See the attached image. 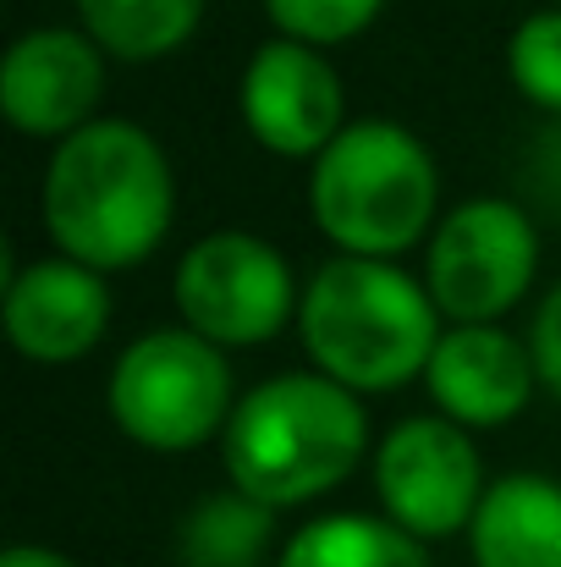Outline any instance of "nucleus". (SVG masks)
<instances>
[{
    "label": "nucleus",
    "instance_id": "f8f14e48",
    "mask_svg": "<svg viewBox=\"0 0 561 567\" xmlns=\"http://www.w3.org/2000/svg\"><path fill=\"white\" fill-rule=\"evenodd\" d=\"M435 402L463 424H507L529 402V353L496 326H457L429 359Z\"/></svg>",
    "mask_w": 561,
    "mask_h": 567
},
{
    "label": "nucleus",
    "instance_id": "9d476101",
    "mask_svg": "<svg viewBox=\"0 0 561 567\" xmlns=\"http://www.w3.org/2000/svg\"><path fill=\"white\" fill-rule=\"evenodd\" d=\"M111 320V292L89 265L39 259L6 281V331L39 364L83 359Z\"/></svg>",
    "mask_w": 561,
    "mask_h": 567
},
{
    "label": "nucleus",
    "instance_id": "39448f33",
    "mask_svg": "<svg viewBox=\"0 0 561 567\" xmlns=\"http://www.w3.org/2000/svg\"><path fill=\"white\" fill-rule=\"evenodd\" d=\"M226 408H231V375L198 331H149L116 359L111 413L133 441L155 452L198 446L204 435L220 430Z\"/></svg>",
    "mask_w": 561,
    "mask_h": 567
},
{
    "label": "nucleus",
    "instance_id": "9b49d317",
    "mask_svg": "<svg viewBox=\"0 0 561 567\" xmlns=\"http://www.w3.org/2000/svg\"><path fill=\"white\" fill-rule=\"evenodd\" d=\"M100 55L83 33L39 28L11 44L0 66V105L22 133H66L100 100Z\"/></svg>",
    "mask_w": 561,
    "mask_h": 567
},
{
    "label": "nucleus",
    "instance_id": "f3484780",
    "mask_svg": "<svg viewBox=\"0 0 561 567\" xmlns=\"http://www.w3.org/2000/svg\"><path fill=\"white\" fill-rule=\"evenodd\" d=\"M512 83L546 105V111H561V11H540L529 17L518 33H512Z\"/></svg>",
    "mask_w": 561,
    "mask_h": 567
},
{
    "label": "nucleus",
    "instance_id": "a211bd4d",
    "mask_svg": "<svg viewBox=\"0 0 561 567\" xmlns=\"http://www.w3.org/2000/svg\"><path fill=\"white\" fill-rule=\"evenodd\" d=\"M374 11H380V0H270V17L309 44L353 39L359 28H370Z\"/></svg>",
    "mask_w": 561,
    "mask_h": 567
},
{
    "label": "nucleus",
    "instance_id": "6e6552de",
    "mask_svg": "<svg viewBox=\"0 0 561 567\" xmlns=\"http://www.w3.org/2000/svg\"><path fill=\"white\" fill-rule=\"evenodd\" d=\"M374 485L396 529L407 535H451L479 513V457L463 430L446 419H407L385 435Z\"/></svg>",
    "mask_w": 561,
    "mask_h": 567
},
{
    "label": "nucleus",
    "instance_id": "aec40b11",
    "mask_svg": "<svg viewBox=\"0 0 561 567\" xmlns=\"http://www.w3.org/2000/svg\"><path fill=\"white\" fill-rule=\"evenodd\" d=\"M0 567H72L66 557H55V551H39V546H11Z\"/></svg>",
    "mask_w": 561,
    "mask_h": 567
},
{
    "label": "nucleus",
    "instance_id": "7ed1b4c3",
    "mask_svg": "<svg viewBox=\"0 0 561 567\" xmlns=\"http://www.w3.org/2000/svg\"><path fill=\"white\" fill-rule=\"evenodd\" d=\"M303 342L336 385L385 391L429 370L435 298L391 265L374 259H331L303 298Z\"/></svg>",
    "mask_w": 561,
    "mask_h": 567
},
{
    "label": "nucleus",
    "instance_id": "0eeeda50",
    "mask_svg": "<svg viewBox=\"0 0 561 567\" xmlns=\"http://www.w3.org/2000/svg\"><path fill=\"white\" fill-rule=\"evenodd\" d=\"M177 303L204 342L248 348L276 337L292 315V276L270 243L248 231H215L187 248L177 270Z\"/></svg>",
    "mask_w": 561,
    "mask_h": 567
},
{
    "label": "nucleus",
    "instance_id": "4468645a",
    "mask_svg": "<svg viewBox=\"0 0 561 567\" xmlns=\"http://www.w3.org/2000/svg\"><path fill=\"white\" fill-rule=\"evenodd\" d=\"M281 567H429V563H424L418 540H407V529L342 513V518L309 524L287 546Z\"/></svg>",
    "mask_w": 561,
    "mask_h": 567
},
{
    "label": "nucleus",
    "instance_id": "20e7f679",
    "mask_svg": "<svg viewBox=\"0 0 561 567\" xmlns=\"http://www.w3.org/2000/svg\"><path fill=\"white\" fill-rule=\"evenodd\" d=\"M314 215L353 254H396L435 215V166L391 122L347 127L314 166Z\"/></svg>",
    "mask_w": 561,
    "mask_h": 567
},
{
    "label": "nucleus",
    "instance_id": "6ab92c4d",
    "mask_svg": "<svg viewBox=\"0 0 561 567\" xmlns=\"http://www.w3.org/2000/svg\"><path fill=\"white\" fill-rule=\"evenodd\" d=\"M534 364H540V375L551 380V391L561 396V287L546 298V309L534 320Z\"/></svg>",
    "mask_w": 561,
    "mask_h": 567
},
{
    "label": "nucleus",
    "instance_id": "dca6fc26",
    "mask_svg": "<svg viewBox=\"0 0 561 567\" xmlns=\"http://www.w3.org/2000/svg\"><path fill=\"white\" fill-rule=\"evenodd\" d=\"M270 540V507L253 496H209L183 529L187 567H253Z\"/></svg>",
    "mask_w": 561,
    "mask_h": 567
},
{
    "label": "nucleus",
    "instance_id": "423d86ee",
    "mask_svg": "<svg viewBox=\"0 0 561 567\" xmlns=\"http://www.w3.org/2000/svg\"><path fill=\"white\" fill-rule=\"evenodd\" d=\"M534 259L540 243L529 215L507 198H474L457 215H446V226L429 243V298L468 326L496 320L523 298Z\"/></svg>",
    "mask_w": 561,
    "mask_h": 567
},
{
    "label": "nucleus",
    "instance_id": "ddd939ff",
    "mask_svg": "<svg viewBox=\"0 0 561 567\" xmlns=\"http://www.w3.org/2000/svg\"><path fill=\"white\" fill-rule=\"evenodd\" d=\"M479 567H561V485L512 474L485 491L474 513Z\"/></svg>",
    "mask_w": 561,
    "mask_h": 567
},
{
    "label": "nucleus",
    "instance_id": "1a4fd4ad",
    "mask_svg": "<svg viewBox=\"0 0 561 567\" xmlns=\"http://www.w3.org/2000/svg\"><path fill=\"white\" fill-rule=\"evenodd\" d=\"M242 116L276 155H325L342 138V83L309 44H264L242 78Z\"/></svg>",
    "mask_w": 561,
    "mask_h": 567
},
{
    "label": "nucleus",
    "instance_id": "f03ea898",
    "mask_svg": "<svg viewBox=\"0 0 561 567\" xmlns=\"http://www.w3.org/2000/svg\"><path fill=\"white\" fill-rule=\"evenodd\" d=\"M364 452V408L347 385L320 375H281L231 408L226 468L259 507H298L353 474Z\"/></svg>",
    "mask_w": 561,
    "mask_h": 567
},
{
    "label": "nucleus",
    "instance_id": "f257e3e1",
    "mask_svg": "<svg viewBox=\"0 0 561 567\" xmlns=\"http://www.w3.org/2000/svg\"><path fill=\"white\" fill-rule=\"evenodd\" d=\"M50 237L89 270H116L144 254L172 226V166L160 144L133 122L77 127L44 183Z\"/></svg>",
    "mask_w": 561,
    "mask_h": 567
},
{
    "label": "nucleus",
    "instance_id": "2eb2a0df",
    "mask_svg": "<svg viewBox=\"0 0 561 567\" xmlns=\"http://www.w3.org/2000/svg\"><path fill=\"white\" fill-rule=\"evenodd\" d=\"M77 11L105 50L127 61H155L193 33L204 0H77Z\"/></svg>",
    "mask_w": 561,
    "mask_h": 567
}]
</instances>
